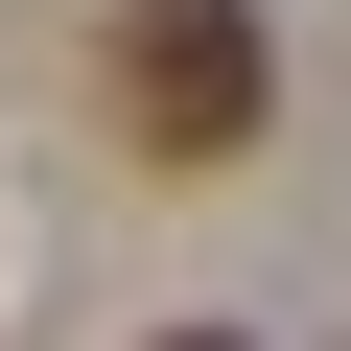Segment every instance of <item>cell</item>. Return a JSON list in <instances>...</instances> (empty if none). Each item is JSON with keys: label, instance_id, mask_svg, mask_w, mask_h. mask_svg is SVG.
Here are the masks:
<instances>
[{"label": "cell", "instance_id": "cell-2", "mask_svg": "<svg viewBox=\"0 0 351 351\" xmlns=\"http://www.w3.org/2000/svg\"><path fill=\"white\" fill-rule=\"evenodd\" d=\"M164 351H234V328H164Z\"/></svg>", "mask_w": 351, "mask_h": 351}, {"label": "cell", "instance_id": "cell-1", "mask_svg": "<svg viewBox=\"0 0 351 351\" xmlns=\"http://www.w3.org/2000/svg\"><path fill=\"white\" fill-rule=\"evenodd\" d=\"M258 117H281L258 0H117V141L141 164H258Z\"/></svg>", "mask_w": 351, "mask_h": 351}]
</instances>
